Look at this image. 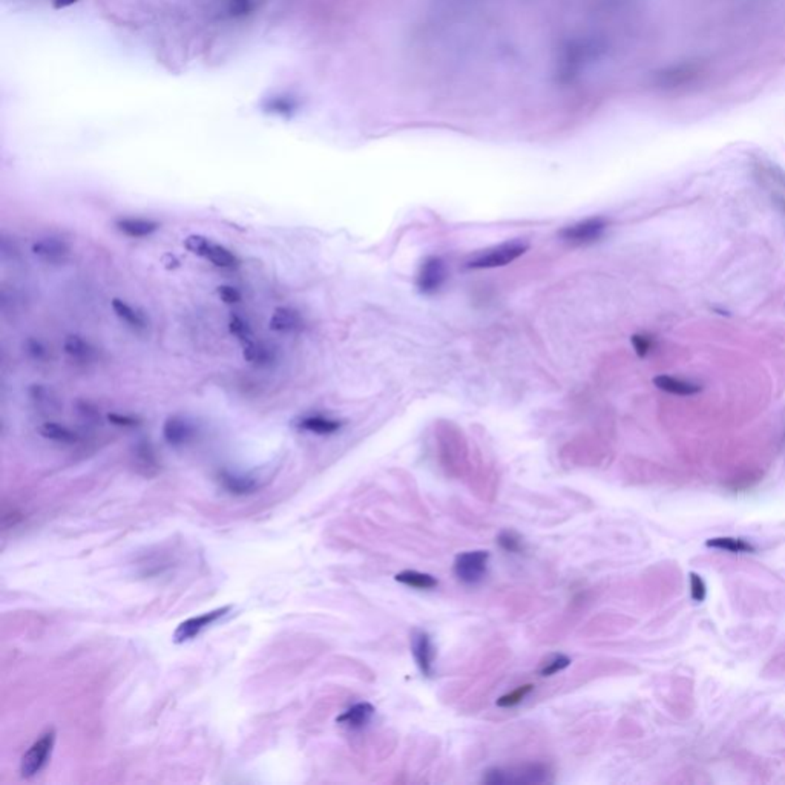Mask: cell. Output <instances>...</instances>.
<instances>
[{"label": "cell", "instance_id": "obj_29", "mask_svg": "<svg viewBox=\"0 0 785 785\" xmlns=\"http://www.w3.org/2000/svg\"><path fill=\"white\" fill-rule=\"evenodd\" d=\"M137 459L144 468H157V459H155V453L149 444H140L137 446Z\"/></svg>", "mask_w": 785, "mask_h": 785}, {"label": "cell", "instance_id": "obj_10", "mask_svg": "<svg viewBox=\"0 0 785 785\" xmlns=\"http://www.w3.org/2000/svg\"><path fill=\"white\" fill-rule=\"evenodd\" d=\"M411 648H413L414 660H416V664L419 670L422 672V675L425 677L433 675L436 649L433 641H431V636L424 631L414 632Z\"/></svg>", "mask_w": 785, "mask_h": 785}, {"label": "cell", "instance_id": "obj_8", "mask_svg": "<svg viewBox=\"0 0 785 785\" xmlns=\"http://www.w3.org/2000/svg\"><path fill=\"white\" fill-rule=\"evenodd\" d=\"M446 265L439 256H428L420 264L417 273V289L424 295H434L446 281Z\"/></svg>", "mask_w": 785, "mask_h": 785}, {"label": "cell", "instance_id": "obj_23", "mask_svg": "<svg viewBox=\"0 0 785 785\" xmlns=\"http://www.w3.org/2000/svg\"><path fill=\"white\" fill-rule=\"evenodd\" d=\"M396 582H399L405 586H408V588H414V589H434L436 586L439 584V582L434 579L433 575L425 574V572H419V571H403L399 572L398 575L394 577Z\"/></svg>", "mask_w": 785, "mask_h": 785}, {"label": "cell", "instance_id": "obj_7", "mask_svg": "<svg viewBox=\"0 0 785 785\" xmlns=\"http://www.w3.org/2000/svg\"><path fill=\"white\" fill-rule=\"evenodd\" d=\"M232 606H222L218 608L215 610L211 612H206V614H201L198 617H192L186 621H183L178 627L177 631L174 632V643L177 644H183L187 641H192L194 638H196L200 635L203 631H206L207 627H211L213 623H217L220 618H222L224 615H227L230 612Z\"/></svg>", "mask_w": 785, "mask_h": 785}, {"label": "cell", "instance_id": "obj_1", "mask_svg": "<svg viewBox=\"0 0 785 785\" xmlns=\"http://www.w3.org/2000/svg\"><path fill=\"white\" fill-rule=\"evenodd\" d=\"M549 767L545 764H525L511 769H491L483 776V782L503 784H543L549 782Z\"/></svg>", "mask_w": 785, "mask_h": 785}, {"label": "cell", "instance_id": "obj_28", "mask_svg": "<svg viewBox=\"0 0 785 785\" xmlns=\"http://www.w3.org/2000/svg\"><path fill=\"white\" fill-rule=\"evenodd\" d=\"M569 664H571V658L566 657V655H554V657L543 662V666L540 669V675L552 677L558 674V672L565 670Z\"/></svg>", "mask_w": 785, "mask_h": 785}, {"label": "cell", "instance_id": "obj_9", "mask_svg": "<svg viewBox=\"0 0 785 785\" xmlns=\"http://www.w3.org/2000/svg\"><path fill=\"white\" fill-rule=\"evenodd\" d=\"M32 253L48 265H62L71 258V247L62 238L46 237L32 244Z\"/></svg>", "mask_w": 785, "mask_h": 785}, {"label": "cell", "instance_id": "obj_25", "mask_svg": "<svg viewBox=\"0 0 785 785\" xmlns=\"http://www.w3.org/2000/svg\"><path fill=\"white\" fill-rule=\"evenodd\" d=\"M532 690H534L532 684H523V686L515 687L514 690H511L510 693L500 696L497 700V705L503 707V709H510V707L519 705L525 700V698L532 692Z\"/></svg>", "mask_w": 785, "mask_h": 785}, {"label": "cell", "instance_id": "obj_11", "mask_svg": "<svg viewBox=\"0 0 785 785\" xmlns=\"http://www.w3.org/2000/svg\"><path fill=\"white\" fill-rule=\"evenodd\" d=\"M163 437L170 446H184L194 441L195 427L184 417H169L163 425Z\"/></svg>", "mask_w": 785, "mask_h": 785}, {"label": "cell", "instance_id": "obj_24", "mask_svg": "<svg viewBox=\"0 0 785 785\" xmlns=\"http://www.w3.org/2000/svg\"><path fill=\"white\" fill-rule=\"evenodd\" d=\"M709 548H717V549H724L727 552H733V554H741V552H755V546L750 545L748 541L746 540H741V539H733V537H718V539H710L707 540L705 543Z\"/></svg>", "mask_w": 785, "mask_h": 785}, {"label": "cell", "instance_id": "obj_20", "mask_svg": "<svg viewBox=\"0 0 785 785\" xmlns=\"http://www.w3.org/2000/svg\"><path fill=\"white\" fill-rule=\"evenodd\" d=\"M243 356L250 364L256 367H267L275 362V351L264 342L252 339L243 345Z\"/></svg>", "mask_w": 785, "mask_h": 785}, {"label": "cell", "instance_id": "obj_30", "mask_svg": "<svg viewBox=\"0 0 785 785\" xmlns=\"http://www.w3.org/2000/svg\"><path fill=\"white\" fill-rule=\"evenodd\" d=\"M690 594H692V598L698 603L704 601L705 594H707V588H705L704 580L695 572L690 574Z\"/></svg>", "mask_w": 785, "mask_h": 785}, {"label": "cell", "instance_id": "obj_19", "mask_svg": "<svg viewBox=\"0 0 785 785\" xmlns=\"http://www.w3.org/2000/svg\"><path fill=\"white\" fill-rule=\"evenodd\" d=\"M759 172H761L759 178H761L762 183L772 192L774 200L779 204H782L785 212V177L778 169L769 168V166H761L759 168Z\"/></svg>", "mask_w": 785, "mask_h": 785}, {"label": "cell", "instance_id": "obj_16", "mask_svg": "<svg viewBox=\"0 0 785 785\" xmlns=\"http://www.w3.org/2000/svg\"><path fill=\"white\" fill-rule=\"evenodd\" d=\"M117 229L129 238H146L158 230V222L146 218H122L117 221Z\"/></svg>", "mask_w": 785, "mask_h": 785}, {"label": "cell", "instance_id": "obj_27", "mask_svg": "<svg viewBox=\"0 0 785 785\" xmlns=\"http://www.w3.org/2000/svg\"><path fill=\"white\" fill-rule=\"evenodd\" d=\"M229 330L243 345L253 339V333H252V329H250V325L247 324L246 319H243L238 315L230 316Z\"/></svg>", "mask_w": 785, "mask_h": 785}, {"label": "cell", "instance_id": "obj_2", "mask_svg": "<svg viewBox=\"0 0 785 785\" xmlns=\"http://www.w3.org/2000/svg\"><path fill=\"white\" fill-rule=\"evenodd\" d=\"M528 246L519 243V241H513V243H505L497 247L488 249L485 252L476 255L467 263L468 269L480 270V269H496V267H505L508 264L514 263L517 258H520Z\"/></svg>", "mask_w": 785, "mask_h": 785}, {"label": "cell", "instance_id": "obj_18", "mask_svg": "<svg viewBox=\"0 0 785 785\" xmlns=\"http://www.w3.org/2000/svg\"><path fill=\"white\" fill-rule=\"evenodd\" d=\"M220 480L222 488L234 496H246L253 493L258 488L255 479L249 476H238V474H232L229 471H222L220 474Z\"/></svg>", "mask_w": 785, "mask_h": 785}, {"label": "cell", "instance_id": "obj_33", "mask_svg": "<svg viewBox=\"0 0 785 785\" xmlns=\"http://www.w3.org/2000/svg\"><path fill=\"white\" fill-rule=\"evenodd\" d=\"M27 348L30 351V355L36 360H45L48 358V350L43 347L42 342L36 339H30L27 344Z\"/></svg>", "mask_w": 785, "mask_h": 785}, {"label": "cell", "instance_id": "obj_5", "mask_svg": "<svg viewBox=\"0 0 785 785\" xmlns=\"http://www.w3.org/2000/svg\"><path fill=\"white\" fill-rule=\"evenodd\" d=\"M184 247L198 256L206 258L213 265L222 267V269H232L237 265V256L221 244L213 243L212 239L203 235H191L184 239Z\"/></svg>", "mask_w": 785, "mask_h": 785}, {"label": "cell", "instance_id": "obj_13", "mask_svg": "<svg viewBox=\"0 0 785 785\" xmlns=\"http://www.w3.org/2000/svg\"><path fill=\"white\" fill-rule=\"evenodd\" d=\"M270 329L276 333H298L304 329L303 316L296 312L295 308L290 307H278L275 308L272 318L269 321Z\"/></svg>", "mask_w": 785, "mask_h": 785}, {"label": "cell", "instance_id": "obj_22", "mask_svg": "<svg viewBox=\"0 0 785 785\" xmlns=\"http://www.w3.org/2000/svg\"><path fill=\"white\" fill-rule=\"evenodd\" d=\"M39 433L45 437L49 439V441H54V442H60V444H74L77 442V436L75 431H73L71 428H68L66 425L58 424V422H53V420H48L45 424H42L39 428Z\"/></svg>", "mask_w": 785, "mask_h": 785}, {"label": "cell", "instance_id": "obj_14", "mask_svg": "<svg viewBox=\"0 0 785 785\" xmlns=\"http://www.w3.org/2000/svg\"><path fill=\"white\" fill-rule=\"evenodd\" d=\"M375 715V707L370 704V703H358L355 705H351L350 709H347L345 712H342L338 718H336V722L341 724V726H345L348 729L353 730H358L365 727L367 724L372 720V717Z\"/></svg>", "mask_w": 785, "mask_h": 785}, {"label": "cell", "instance_id": "obj_32", "mask_svg": "<svg viewBox=\"0 0 785 785\" xmlns=\"http://www.w3.org/2000/svg\"><path fill=\"white\" fill-rule=\"evenodd\" d=\"M218 295L226 304H237L241 301V293L232 286H220Z\"/></svg>", "mask_w": 785, "mask_h": 785}, {"label": "cell", "instance_id": "obj_17", "mask_svg": "<svg viewBox=\"0 0 785 785\" xmlns=\"http://www.w3.org/2000/svg\"><path fill=\"white\" fill-rule=\"evenodd\" d=\"M112 310H114V313L117 315L120 321L125 322L129 329H132L135 332H143L146 329V325H148L146 324L144 316L123 299H118V298L112 299Z\"/></svg>", "mask_w": 785, "mask_h": 785}, {"label": "cell", "instance_id": "obj_31", "mask_svg": "<svg viewBox=\"0 0 785 785\" xmlns=\"http://www.w3.org/2000/svg\"><path fill=\"white\" fill-rule=\"evenodd\" d=\"M632 344H634V348L640 356H646L649 355L651 350L653 348V339L651 336H646V334H635L632 338Z\"/></svg>", "mask_w": 785, "mask_h": 785}, {"label": "cell", "instance_id": "obj_34", "mask_svg": "<svg viewBox=\"0 0 785 785\" xmlns=\"http://www.w3.org/2000/svg\"><path fill=\"white\" fill-rule=\"evenodd\" d=\"M108 420L111 422L112 425H117V427H135L137 425V419L131 417V416H123V414H118V413H109L108 414Z\"/></svg>", "mask_w": 785, "mask_h": 785}, {"label": "cell", "instance_id": "obj_3", "mask_svg": "<svg viewBox=\"0 0 785 785\" xmlns=\"http://www.w3.org/2000/svg\"><path fill=\"white\" fill-rule=\"evenodd\" d=\"M54 744H56V731L48 730L43 733V735L27 750V752H25L20 761V774L23 778L30 779L43 770V767H45L49 761L51 753H53Z\"/></svg>", "mask_w": 785, "mask_h": 785}, {"label": "cell", "instance_id": "obj_21", "mask_svg": "<svg viewBox=\"0 0 785 785\" xmlns=\"http://www.w3.org/2000/svg\"><path fill=\"white\" fill-rule=\"evenodd\" d=\"M653 384L657 385L660 390L667 391L670 394H677V396H692V394L700 391V385L692 384L689 381H683V379H678V377H672V376L655 377Z\"/></svg>", "mask_w": 785, "mask_h": 785}, {"label": "cell", "instance_id": "obj_15", "mask_svg": "<svg viewBox=\"0 0 785 785\" xmlns=\"http://www.w3.org/2000/svg\"><path fill=\"white\" fill-rule=\"evenodd\" d=\"M296 427L299 429L308 431V433H313V434L329 436V434H334L336 431H339L342 428V422L330 419L327 416H321V414H315V416H307L298 420Z\"/></svg>", "mask_w": 785, "mask_h": 785}, {"label": "cell", "instance_id": "obj_4", "mask_svg": "<svg viewBox=\"0 0 785 785\" xmlns=\"http://www.w3.org/2000/svg\"><path fill=\"white\" fill-rule=\"evenodd\" d=\"M609 221L603 217H592L566 226L560 232V238L574 246H588L597 243L606 234Z\"/></svg>", "mask_w": 785, "mask_h": 785}, {"label": "cell", "instance_id": "obj_6", "mask_svg": "<svg viewBox=\"0 0 785 785\" xmlns=\"http://www.w3.org/2000/svg\"><path fill=\"white\" fill-rule=\"evenodd\" d=\"M489 554L486 551H470L459 554L454 560V574L467 584H476L485 579Z\"/></svg>", "mask_w": 785, "mask_h": 785}, {"label": "cell", "instance_id": "obj_26", "mask_svg": "<svg viewBox=\"0 0 785 785\" xmlns=\"http://www.w3.org/2000/svg\"><path fill=\"white\" fill-rule=\"evenodd\" d=\"M497 543L498 546L502 548L506 552H511V554H522L525 551V543L522 540V537L519 534H515L514 531H503L498 534L497 537Z\"/></svg>", "mask_w": 785, "mask_h": 785}, {"label": "cell", "instance_id": "obj_12", "mask_svg": "<svg viewBox=\"0 0 785 785\" xmlns=\"http://www.w3.org/2000/svg\"><path fill=\"white\" fill-rule=\"evenodd\" d=\"M63 351L74 364L82 367L94 364L97 359V351L92 347V344L79 334L66 336L63 342Z\"/></svg>", "mask_w": 785, "mask_h": 785}]
</instances>
